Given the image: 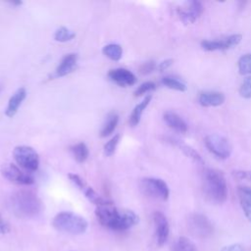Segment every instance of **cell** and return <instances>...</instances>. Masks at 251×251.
<instances>
[{
  "label": "cell",
  "instance_id": "1",
  "mask_svg": "<svg viewBox=\"0 0 251 251\" xmlns=\"http://www.w3.org/2000/svg\"><path fill=\"white\" fill-rule=\"evenodd\" d=\"M95 215L103 226L117 231L126 230L139 221L138 216L133 211L119 209L113 203L96 207Z\"/></svg>",
  "mask_w": 251,
  "mask_h": 251
},
{
  "label": "cell",
  "instance_id": "2",
  "mask_svg": "<svg viewBox=\"0 0 251 251\" xmlns=\"http://www.w3.org/2000/svg\"><path fill=\"white\" fill-rule=\"evenodd\" d=\"M10 205L13 213L22 219L34 218L42 209V203L38 196L26 189L14 192L10 198Z\"/></svg>",
  "mask_w": 251,
  "mask_h": 251
},
{
  "label": "cell",
  "instance_id": "3",
  "mask_svg": "<svg viewBox=\"0 0 251 251\" xmlns=\"http://www.w3.org/2000/svg\"><path fill=\"white\" fill-rule=\"evenodd\" d=\"M203 189L207 199L213 203L222 204L227 198V184L225 176L218 170H204Z\"/></svg>",
  "mask_w": 251,
  "mask_h": 251
},
{
  "label": "cell",
  "instance_id": "4",
  "mask_svg": "<svg viewBox=\"0 0 251 251\" xmlns=\"http://www.w3.org/2000/svg\"><path fill=\"white\" fill-rule=\"evenodd\" d=\"M52 226L59 231L70 234H81L87 229V221L72 212H60L52 220Z\"/></svg>",
  "mask_w": 251,
  "mask_h": 251
},
{
  "label": "cell",
  "instance_id": "5",
  "mask_svg": "<svg viewBox=\"0 0 251 251\" xmlns=\"http://www.w3.org/2000/svg\"><path fill=\"white\" fill-rule=\"evenodd\" d=\"M16 163L25 171L32 173L39 168V155L31 146L18 145L13 150Z\"/></svg>",
  "mask_w": 251,
  "mask_h": 251
},
{
  "label": "cell",
  "instance_id": "6",
  "mask_svg": "<svg viewBox=\"0 0 251 251\" xmlns=\"http://www.w3.org/2000/svg\"><path fill=\"white\" fill-rule=\"evenodd\" d=\"M204 143L209 152L219 159H227L231 154L232 146L229 140L218 133L208 134Z\"/></svg>",
  "mask_w": 251,
  "mask_h": 251
},
{
  "label": "cell",
  "instance_id": "7",
  "mask_svg": "<svg viewBox=\"0 0 251 251\" xmlns=\"http://www.w3.org/2000/svg\"><path fill=\"white\" fill-rule=\"evenodd\" d=\"M141 189L150 197L167 200L170 195V189L165 180L157 177H145L140 182Z\"/></svg>",
  "mask_w": 251,
  "mask_h": 251
},
{
  "label": "cell",
  "instance_id": "8",
  "mask_svg": "<svg viewBox=\"0 0 251 251\" xmlns=\"http://www.w3.org/2000/svg\"><path fill=\"white\" fill-rule=\"evenodd\" d=\"M187 226L190 233L198 238H206L213 233V225L203 214L196 213L190 215Z\"/></svg>",
  "mask_w": 251,
  "mask_h": 251
},
{
  "label": "cell",
  "instance_id": "9",
  "mask_svg": "<svg viewBox=\"0 0 251 251\" xmlns=\"http://www.w3.org/2000/svg\"><path fill=\"white\" fill-rule=\"evenodd\" d=\"M2 176L18 185H31L34 183V177L31 173L22 171L14 164H6L1 169Z\"/></svg>",
  "mask_w": 251,
  "mask_h": 251
},
{
  "label": "cell",
  "instance_id": "10",
  "mask_svg": "<svg viewBox=\"0 0 251 251\" xmlns=\"http://www.w3.org/2000/svg\"><path fill=\"white\" fill-rule=\"evenodd\" d=\"M204 7L202 3L196 0L185 2L183 6L176 9L177 16L184 25L193 24L202 15Z\"/></svg>",
  "mask_w": 251,
  "mask_h": 251
},
{
  "label": "cell",
  "instance_id": "11",
  "mask_svg": "<svg viewBox=\"0 0 251 251\" xmlns=\"http://www.w3.org/2000/svg\"><path fill=\"white\" fill-rule=\"evenodd\" d=\"M242 39V35L235 33L230 34L226 37L218 38V39H205L201 42V47L206 51H222L227 50L234 46H236Z\"/></svg>",
  "mask_w": 251,
  "mask_h": 251
},
{
  "label": "cell",
  "instance_id": "12",
  "mask_svg": "<svg viewBox=\"0 0 251 251\" xmlns=\"http://www.w3.org/2000/svg\"><path fill=\"white\" fill-rule=\"evenodd\" d=\"M108 77L111 81L122 87L131 86L137 81L135 75L125 68H117L109 71Z\"/></svg>",
  "mask_w": 251,
  "mask_h": 251
},
{
  "label": "cell",
  "instance_id": "13",
  "mask_svg": "<svg viewBox=\"0 0 251 251\" xmlns=\"http://www.w3.org/2000/svg\"><path fill=\"white\" fill-rule=\"evenodd\" d=\"M153 221L156 228V238L159 246L165 244L169 236V223L166 216L159 211L153 214Z\"/></svg>",
  "mask_w": 251,
  "mask_h": 251
},
{
  "label": "cell",
  "instance_id": "14",
  "mask_svg": "<svg viewBox=\"0 0 251 251\" xmlns=\"http://www.w3.org/2000/svg\"><path fill=\"white\" fill-rule=\"evenodd\" d=\"M77 54L76 53H69L66 54L60 61L59 65L57 66L54 75L56 77H62L65 76L69 74H71L72 72H74V70L76 67V63H77Z\"/></svg>",
  "mask_w": 251,
  "mask_h": 251
},
{
  "label": "cell",
  "instance_id": "15",
  "mask_svg": "<svg viewBox=\"0 0 251 251\" xmlns=\"http://www.w3.org/2000/svg\"><path fill=\"white\" fill-rule=\"evenodd\" d=\"M26 97V89L25 87H20L18 88L10 97L6 110H5V115L9 118H13L19 111L20 106L22 105L23 101Z\"/></svg>",
  "mask_w": 251,
  "mask_h": 251
},
{
  "label": "cell",
  "instance_id": "16",
  "mask_svg": "<svg viewBox=\"0 0 251 251\" xmlns=\"http://www.w3.org/2000/svg\"><path fill=\"white\" fill-rule=\"evenodd\" d=\"M226 100L225 94L220 91L207 90L199 94L198 101L203 107H216L222 105Z\"/></svg>",
  "mask_w": 251,
  "mask_h": 251
},
{
  "label": "cell",
  "instance_id": "17",
  "mask_svg": "<svg viewBox=\"0 0 251 251\" xmlns=\"http://www.w3.org/2000/svg\"><path fill=\"white\" fill-rule=\"evenodd\" d=\"M163 118L167 126H169L174 130L180 133H184L187 131V124L178 114L173 111H167L164 113Z\"/></svg>",
  "mask_w": 251,
  "mask_h": 251
},
{
  "label": "cell",
  "instance_id": "18",
  "mask_svg": "<svg viewBox=\"0 0 251 251\" xmlns=\"http://www.w3.org/2000/svg\"><path fill=\"white\" fill-rule=\"evenodd\" d=\"M151 100H152V95L148 94L142 99L141 102H139L133 108V110L131 111V113L129 115V119H128V124H129L130 126L134 127L139 124V122L141 120V117H142V114H143L144 110L148 107V105L150 104Z\"/></svg>",
  "mask_w": 251,
  "mask_h": 251
},
{
  "label": "cell",
  "instance_id": "19",
  "mask_svg": "<svg viewBox=\"0 0 251 251\" xmlns=\"http://www.w3.org/2000/svg\"><path fill=\"white\" fill-rule=\"evenodd\" d=\"M119 123V115L116 112H111L107 118L105 123L102 126L100 130V137H107L111 135L116 129Z\"/></svg>",
  "mask_w": 251,
  "mask_h": 251
},
{
  "label": "cell",
  "instance_id": "20",
  "mask_svg": "<svg viewBox=\"0 0 251 251\" xmlns=\"http://www.w3.org/2000/svg\"><path fill=\"white\" fill-rule=\"evenodd\" d=\"M70 150L73 154V157L77 163H83L87 160L89 156V150L87 145L84 142H77L75 145L70 147Z\"/></svg>",
  "mask_w": 251,
  "mask_h": 251
},
{
  "label": "cell",
  "instance_id": "21",
  "mask_svg": "<svg viewBox=\"0 0 251 251\" xmlns=\"http://www.w3.org/2000/svg\"><path fill=\"white\" fill-rule=\"evenodd\" d=\"M102 53L112 61H119L123 56V48L120 44L109 43L102 48Z\"/></svg>",
  "mask_w": 251,
  "mask_h": 251
},
{
  "label": "cell",
  "instance_id": "22",
  "mask_svg": "<svg viewBox=\"0 0 251 251\" xmlns=\"http://www.w3.org/2000/svg\"><path fill=\"white\" fill-rule=\"evenodd\" d=\"M161 82L163 85H165L166 87L170 88V89H174V90H176V91H180V92H183L187 89V86L186 84L180 80L179 78L177 77H175V76H172V75H166V76H163L162 79H161Z\"/></svg>",
  "mask_w": 251,
  "mask_h": 251
},
{
  "label": "cell",
  "instance_id": "23",
  "mask_svg": "<svg viewBox=\"0 0 251 251\" xmlns=\"http://www.w3.org/2000/svg\"><path fill=\"white\" fill-rule=\"evenodd\" d=\"M83 193L85 195V197L93 204H95L97 207L98 206H103V205H107V204H112L113 202L111 200H108L104 197H102L101 195H99L92 187L87 186L84 190Z\"/></svg>",
  "mask_w": 251,
  "mask_h": 251
},
{
  "label": "cell",
  "instance_id": "24",
  "mask_svg": "<svg viewBox=\"0 0 251 251\" xmlns=\"http://www.w3.org/2000/svg\"><path fill=\"white\" fill-rule=\"evenodd\" d=\"M75 37V31L71 30L66 26H60L54 33V39L59 42H68Z\"/></svg>",
  "mask_w": 251,
  "mask_h": 251
},
{
  "label": "cell",
  "instance_id": "25",
  "mask_svg": "<svg viewBox=\"0 0 251 251\" xmlns=\"http://www.w3.org/2000/svg\"><path fill=\"white\" fill-rule=\"evenodd\" d=\"M240 75H251V53L242 55L237 62Z\"/></svg>",
  "mask_w": 251,
  "mask_h": 251
},
{
  "label": "cell",
  "instance_id": "26",
  "mask_svg": "<svg viewBox=\"0 0 251 251\" xmlns=\"http://www.w3.org/2000/svg\"><path fill=\"white\" fill-rule=\"evenodd\" d=\"M179 148L184 153L185 156L190 158L195 163L204 164V161L202 160V157L200 156V154L197 151H195L191 146H189L187 144H184V143H179Z\"/></svg>",
  "mask_w": 251,
  "mask_h": 251
},
{
  "label": "cell",
  "instance_id": "27",
  "mask_svg": "<svg viewBox=\"0 0 251 251\" xmlns=\"http://www.w3.org/2000/svg\"><path fill=\"white\" fill-rule=\"evenodd\" d=\"M120 134H115L113 137L110 138V140H108L104 146H103V152L105 154V156L107 157H110L112 156L115 152H116V149L118 147V144L120 142Z\"/></svg>",
  "mask_w": 251,
  "mask_h": 251
},
{
  "label": "cell",
  "instance_id": "28",
  "mask_svg": "<svg viewBox=\"0 0 251 251\" xmlns=\"http://www.w3.org/2000/svg\"><path fill=\"white\" fill-rule=\"evenodd\" d=\"M238 193V198H239V202L241 205V208L245 214V217L247 218V220L251 223V200L241 191L237 190Z\"/></svg>",
  "mask_w": 251,
  "mask_h": 251
},
{
  "label": "cell",
  "instance_id": "29",
  "mask_svg": "<svg viewBox=\"0 0 251 251\" xmlns=\"http://www.w3.org/2000/svg\"><path fill=\"white\" fill-rule=\"evenodd\" d=\"M155 89H156V84L153 81H145L141 83L139 86H137V88L133 92V95L135 97H139Z\"/></svg>",
  "mask_w": 251,
  "mask_h": 251
},
{
  "label": "cell",
  "instance_id": "30",
  "mask_svg": "<svg viewBox=\"0 0 251 251\" xmlns=\"http://www.w3.org/2000/svg\"><path fill=\"white\" fill-rule=\"evenodd\" d=\"M175 251H195V248L189 239L186 237H180L175 246Z\"/></svg>",
  "mask_w": 251,
  "mask_h": 251
},
{
  "label": "cell",
  "instance_id": "31",
  "mask_svg": "<svg viewBox=\"0 0 251 251\" xmlns=\"http://www.w3.org/2000/svg\"><path fill=\"white\" fill-rule=\"evenodd\" d=\"M239 94L243 98H246V99L251 98V75L246 77L242 81L239 87Z\"/></svg>",
  "mask_w": 251,
  "mask_h": 251
},
{
  "label": "cell",
  "instance_id": "32",
  "mask_svg": "<svg viewBox=\"0 0 251 251\" xmlns=\"http://www.w3.org/2000/svg\"><path fill=\"white\" fill-rule=\"evenodd\" d=\"M68 177H69L70 180H71L75 186H77L81 191H83V190L87 187V185H86L84 179L81 178L78 175L74 174V173H70V174H68Z\"/></svg>",
  "mask_w": 251,
  "mask_h": 251
},
{
  "label": "cell",
  "instance_id": "33",
  "mask_svg": "<svg viewBox=\"0 0 251 251\" xmlns=\"http://www.w3.org/2000/svg\"><path fill=\"white\" fill-rule=\"evenodd\" d=\"M157 69V65L154 61H147L139 66V73L142 75H148Z\"/></svg>",
  "mask_w": 251,
  "mask_h": 251
},
{
  "label": "cell",
  "instance_id": "34",
  "mask_svg": "<svg viewBox=\"0 0 251 251\" xmlns=\"http://www.w3.org/2000/svg\"><path fill=\"white\" fill-rule=\"evenodd\" d=\"M232 176H233L236 179H240V180H251V171L235 170V171H232Z\"/></svg>",
  "mask_w": 251,
  "mask_h": 251
},
{
  "label": "cell",
  "instance_id": "35",
  "mask_svg": "<svg viewBox=\"0 0 251 251\" xmlns=\"http://www.w3.org/2000/svg\"><path fill=\"white\" fill-rule=\"evenodd\" d=\"M174 63V60L173 59H166L164 61H162L161 63H159V65L157 66V69L160 71V72H163L165 70H167L168 68H170Z\"/></svg>",
  "mask_w": 251,
  "mask_h": 251
},
{
  "label": "cell",
  "instance_id": "36",
  "mask_svg": "<svg viewBox=\"0 0 251 251\" xmlns=\"http://www.w3.org/2000/svg\"><path fill=\"white\" fill-rule=\"evenodd\" d=\"M10 229H11V227H10L9 224L0 215V233H8L10 231Z\"/></svg>",
  "mask_w": 251,
  "mask_h": 251
},
{
  "label": "cell",
  "instance_id": "37",
  "mask_svg": "<svg viewBox=\"0 0 251 251\" xmlns=\"http://www.w3.org/2000/svg\"><path fill=\"white\" fill-rule=\"evenodd\" d=\"M221 251H244V250L240 244H231L224 247Z\"/></svg>",
  "mask_w": 251,
  "mask_h": 251
},
{
  "label": "cell",
  "instance_id": "38",
  "mask_svg": "<svg viewBox=\"0 0 251 251\" xmlns=\"http://www.w3.org/2000/svg\"><path fill=\"white\" fill-rule=\"evenodd\" d=\"M237 190L244 193L251 200V187H249V186H238Z\"/></svg>",
  "mask_w": 251,
  "mask_h": 251
},
{
  "label": "cell",
  "instance_id": "39",
  "mask_svg": "<svg viewBox=\"0 0 251 251\" xmlns=\"http://www.w3.org/2000/svg\"><path fill=\"white\" fill-rule=\"evenodd\" d=\"M10 4L13 6H21L23 4V2L22 1H13V2H10Z\"/></svg>",
  "mask_w": 251,
  "mask_h": 251
},
{
  "label": "cell",
  "instance_id": "40",
  "mask_svg": "<svg viewBox=\"0 0 251 251\" xmlns=\"http://www.w3.org/2000/svg\"><path fill=\"white\" fill-rule=\"evenodd\" d=\"M0 90H1V86H0Z\"/></svg>",
  "mask_w": 251,
  "mask_h": 251
}]
</instances>
